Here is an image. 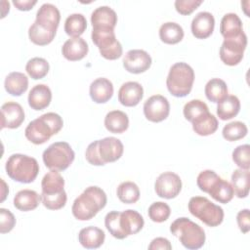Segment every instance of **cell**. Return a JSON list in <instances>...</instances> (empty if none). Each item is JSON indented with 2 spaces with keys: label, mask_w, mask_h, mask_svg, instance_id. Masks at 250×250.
Wrapping results in <instances>:
<instances>
[{
  "label": "cell",
  "mask_w": 250,
  "mask_h": 250,
  "mask_svg": "<svg viewBox=\"0 0 250 250\" xmlns=\"http://www.w3.org/2000/svg\"><path fill=\"white\" fill-rule=\"evenodd\" d=\"M105 192L97 186L88 187L73 201L72 215L79 221H88L94 218L106 205Z\"/></svg>",
  "instance_id": "1"
},
{
  "label": "cell",
  "mask_w": 250,
  "mask_h": 250,
  "mask_svg": "<svg viewBox=\"0 0 250 250\" xmlns=\"http://www.w3.org/2000/svg\"><path fill=\"white\" fill-rule=\"evenodd\" d=\"M124 151L122 142L114 137H106L91 143L85 152L86 160L95 166H103L118 160Z\"/></svg>",
  "instance_id": "2"
},
{
  "label": "cell",
  "mask_w": 250,
  "mask_h": 250,
  "mask_svg": "<svg viewBox=\"0 0 250 250\" xmlns=\"http://www.w3.org/2000/svg\"><path fill=\"white\" fill-rule=\"evenodd\" d=\"M63 126L62 118L55 112H47L28 123L24 130L25 138L34 145L46 143Z\"/></svg>",
  "instance_id": "3"
},
{
  "label": "cell",
  "mask_w": 250,
  "mask_h": 250,
  "mask_svg": "<svg viewBox=\"0 0 250 250\" xmlns=\"http://www.w3.org/2000/svg\"><path fill=\"white\" fill-rule=\"evenodd\" d=\"M63 187L64 180L59 171L51 170L43 177L41 200L47 209L59 210L65 205L67 196Z\"/></svg>",
  "instance_id": "4"
},
{
  "label": "cell",
  "mask_w": 250,
  "mask_h": 250,
  "mask_svg": "<svg viewBox=\"0 0 250 250\" xmlns=\"http://www.w3.org/2000/svg\"><path fill=\"white\" fill-rule=\"evenodd\" d=\"M170 231L179 238L184 247L190 250L201 248L206 239L204 229L186 217L176 219L170 226Z\"/></svg>",
  "instance_id": "5"
},
{
  "label": "cell",
  "mask_w": 250,
  "mask_h": 250,
  "mask_svg": "<svg viewBox=\"0 0 250 250\" xmlns=\"http://www.w3.org/2000/svg\"><path fill=\"white\" fill-rule=\"evenodd\" d=\"M5 169L7 175L12 180L22 184H29L36 179L39 172V164L31 156L15 153L7 159Z\"/></svg>",
  "instance_id": "6"
},
{
  "label": "cell",
  "mask_w": 250,
  "mask_h": 250,
  "mask_svg": "<svg viewBox=\"0 0 250 250\" xmlns=\"http://www.w3.org/2000/svg\"><path fill=\"white\" fill-rule=\"evenodd\" d=\"M194 82V71L192 67L183 62L174 63L168 73L166 86L171 95L177 98L188 96Z\"/></svg>",
  "instance_id": "7"
},
{
  "label": "cell",
  "mask_w": 250,
  "mask_h": 250,
  "mask_svg": "<svg viewBox=\"0 0 250 250\" xmlns=\"http://www.w3.org/2000/svg\"><path fill=\"white\" fill-rule=\"evenodd\" d=\"M188 211L209 227H217L224 220V210L204 196H193L189 199Z\"/></svg>",
  "instance_id": "8"
},
{
  "label": "cell",
  "mask_w": 250,
  "mask_h": 250,
  "mask_svg": "<svg viewBox=\"0 0 250 250\" xmlns=\"http://www.w3.org/2000/svg\"><path fill=\"white\" fill-rule=\"evenodd\" d=\"M74 157L75 153L66 142H56L50 145L42 154L45 166L56 171L67 169L73 162Z\"/></svg>",
  "instance_id": "9"
},
{
  "label": "cell",
  "mask_w": 250,
  "mask_h": 250,
  "mask_svg": "<svg viewBox=\"0 0 250 250\" xmlns=\"http://www.w3.org/2000/svg\"><path fill=\"white\" fill-rule=\"evenodd\" d=\"M91 38L93 43L99 48L100 54L106 60H117L121 57L123 49L116 39L114 29L93 28Z\"/></svg>",
  "instance_id": "10"
},
{
  "label": "cell",
  "mask_w": 250,
  "mask_h": 250,
  "mask_svg": "<svg viewBox=\"0 0 250 250\" xmlns=\"http://www.w3.org/2000/svg\"><path fill=\"white\" fill-rule=\"evenodd\" d=\"M247 46V36L242 31L235 37L224 39L220 48L221 61L229 66L238 64L243 59V54Z\"/></svg>",
  "instance_id": "11"
},
{
  "label": "cell",
  "mask_w": 250,
  "mask_h": 250,
  "mask_svg": "<svg viewBox=\"0 0 250 250\" xmlns=\"http://www.w3.org/2000/svg\"><path fill=\"white\" fill-rule=\"evenodd\" d=\"M154 189L156 194L161 198H175L182 189V180L174 172H164L157 177L154 183Z\"/></svg>",
  "instance_id": "12"
},
{
  "label": "cell",
  "mask_w": 250,
  "mask_h": 250,
  "mask_svg": "<svg viewBox=\"0 0 250 250\" xmlns=\"http://www.w3.org/2000/svg\"><path fill=\"white\" fill-rule=\"evenodd\" d=\"M170 112V104L162 95H153L144 104V114L151 122L165 120Z\"/></svg>",
  "instance_id": "13"
},
{
  "label": "cell",
  "mask_w": 250,
  "mask_h": 250,
  "mask_svg": "<svg viewBox=\"0 0 250 250\" xmlns=\"http://www.w3.org/2000/svg\"><path fill=\"white\" fill-rule=\"evenodd\" d=\"M151 65V57L147 52L141 49H133L128 51L123 58L124 68L134 74L146 71Z\"/></svg>",
  "instance_id": "14"
},
{
  "label": "cell",
  "mask_w": 250,
  "mask_h": 250,
  "mask_svg": "<svg viewBox=\"0 0 250 250\" xmlns=\"http://www.w3.org/2000/svg\"><path fill=\"white\" fill-rule=\"evenodd\" d=\"M24 121L22 106L16 102H8L1 106V129H16Z\"/></svg>",
  "instance_id": "15"
},
{
  "label": "cell",
  "mask_w": 250,
  "mask_h": 250,
  "mask_svg": "<svg viewBox=\"0 0 250 250\" xmlns=\"http://www.w3.org/2000/svg\"><path fill=\"white\" fill-rule=\"evenodd\" d=\"M118 223L124 238L138 233L145 225L143 216L138 211L133 209L119 212Z\"/></svg>",
  "instance_id": "16"
},
{
  "label": "cell",
  "mask_w": 250,
  "mask_h": 250,
  "mask_svg": "<svg viewBox=\"0 0 250 250\" xmlns=\"http://www.w3.org/2000/svg\"><path fill=\"white\" fill-rule=\"evenodd\" d=\"M144 97L143 86L136 81H128L121 85L118 90V101L122 105L135 106Z\"/></svg>",
  "instance_id": "17"
},
{
  "label": "cell",
  "mask_w": 250,
  "mask_h": 250,
  "mask_svg": "<svg viewBox=\"0 0 250 250\" xmlns=\"http://www.w3.org/2000/svg\"><path fill=\"white\" fill-rule=\"evenodd\" d=\"M215 19L209 12H200L196 14L191 21V32L197 39L208 38L214 30Z\"/></svg>",
  "instance_id": "18"
},
{
  "label": "cell",
  "mask_w": 250,
  "mask_h": 250,
  "mask_svg": "<svg viewBox=\"0 0 250 250\" xmlns=\"http://www.w3.org/2000/svg\"><path fill=\"white\" fill-rule=\"evenodd\" d=\"M93 28H111L114 29L117 23V15L108 6H101L95 9L91 15Z\"/></svg>",
  "instance_id": "19"
},
{
  "label": "cell",
  "mask_w": 250,
  "mask_h": 250,
  "mask_svg": "<svg viewBox=\"0 0 250 250\" xmlns=\"http://www.w3.org/2000/svg\"><path fill=\"white\" fill-rule=\"evenodd\" d=\"M89 94L93 102L97 104H104L108 102L113 95V85L107 78H97L91 83Z\"/></svg>",
  "instance_id": "20"
},
{
  "label": "cell",
  "mask_w": 250,
  "mask_h": 250,
  "mask_svg": "<svg viewBox=\"0 0 250 250\" xmlns=\"http://www.w3.org/2000/svg\"><path fill=\"white\" fill-rule=\"evenodd\" d=\"M89 47L87 42L81 37L70 38L66 40L62 48V56L71 62L80 61L88 54Z\"/></svg>",
  "instance_id": "21"
},
{
  "label": "cell",
  "mask_w": 250,
  "mask_h": 250,
  "mask_svg": "<svg viewBox=\"0 0 250 250\" xmlns=\"http://www.w3.org/2000/svg\"><path fill=\"white\" fill-rule=\"evenodd\" d=\"M52 100V92L45 84H37L28 94V104L34 110H42L46 108Z\"/></svg>",
  "instance_id": "22"
},
{
  "label": "cell",
  "mask_w": 250,
  "mask_h": 250,
  "mask_svg": "<svg viewBox=\"0 0 250 250\" xmlns=\"http://www.w3.org/2000/svg\"><path fill=\"white\" fill-rule=\"evenodd\" d=\"M105 234L103 229L97 227H86L79 231L78 240L80 244L87 249H96L101 247L104 242Z\"/></svg>",
  "instance_id": "23"
},
{
  "label": "cell",
  "mask_w": 250,
  "mask_h": 250,
  "mask_svg": "<svg viewBox=\"0 0 250 250\" xmlns=\"http://www.w3.org/2000/svg\"><path fill=\"white\" fill-rule=\"evenodd\" d=\"M60 21H61L60 11L55 5L51 3L43 4L36 13L35 21L43 25H46L50 28H53L55 30H57Z\"/></svg>",
  "instance_id": "24"
},
{
  "label": "cell",
  "mask_w": 250,
  "mask_h": 250,
  "mask_svg": "<svg viewBox=\"0 0 250 250\" xmlns=\"http://www.w3.org/2000/svg\"><path fill=\"white\" fill-rule=\"evenodd\" d=\"M56 32L57 30L34 21L28 29V37L35 45L45 46L54 40Z\"/></svg>",
  "instance_id": "25"
},
{
  "label": "cell",
  "mask_w": 250,
  "mask_h": 250,
  "mask_svg": "<svg viewBox=\"0 0 250 250\" xmlns=\"http://www.w3.org/2000/svg\"><path fill=\"white\" fill-rule=\"evenodd\" d=\"M5 90L12 96H21L28 88V78L25 74L19 71L9 73L4 81Z\"/></svg>",
  "instance_id": "26"
},
{
  "label": "cell",
  "mask_w": 250,
  "mask_h": 250,
  "mask_svg": "<svg viewBox=\"0 0 250 250\" xmlns=\"http://www.w3.org/2000/svg\"><path fill=\"white\" fill-rule=\"evenodd\" d=\"M41 196L32 189H21L14 197V206L22 212L31 211L37 208Z\"/></svg>",
  "instance_id": "27"
},
{
  "label": "cell",
  "mask_w": 250,
  "mask_h": 250,
  "mask_svg": "<svg viewBox=\"0 0 250 250\" xmlns=\"http://www.w3.org/2000/svg\"><path fill=\"white\" fill-rule=\"evenodd\" d=\"M104 127L113 134H121L129 127L128 115L121 110H111L104 117Z\"/></svg>",
  "instance_id": "28"
},
{
  "label": "cell",
  "mask_w": 250,
  "mask_h": 250,
  "mask_svg": "<svg viewBox=\"0 0 250 250\" xmlns=\"http://www.w3.org/2000/svg\"><path fill=\"white\" fill-rule=\"evenodd\" d=\"M220 31L225 39L237 36L243 31L240 18L234 13L226 14L221 20Z\"/></svg>",
  "instance_id": "29"
},
{
  "label": "cell",
  "mask_w": 250,
  "mask_h": 250,
  "mask_svg": "<svg viewBox=\"0 0 250 250\" xmlns=\"http://www.w3.org/2000/svg\"><path fill=\"white\" fill-rule=\"evenodd\" d=\"M240 110L239 99L234 95H228L218 103L217 114L221 120H229L236 116Z\"/></svg>",
  "instance_id": "30"
},
{
  "label": "cell",
  "mask_w": 250,
  "mask_h": 250,
  "mask_svg": "<svg viewBox=\"0 0 250 250\" xmlns=\"http://www.w3.org/2000/svg\"><path fill=\"white\" fill-rule=\"evenodd\" d=\"M193 131L199 136H209L215 133L218 129V119L209 111L202 114L191 122Z\"/></svg>",
  "instance_id": "31"
},
{
  "label": "cell",
  "mask_w": 250,
  "mask_h": 250,
  "mask_svg": "<svg viewBox=\"0 0 250 250\" xmlns=\"http://www.w3.org/2000/svg\"><path fill=\"white\" fill-rule=\"evenodd\" d=\"M159 37L166 44H177L184 38V29L177 22H164L159 28Z\"/></svg>",
  "instance_id": "32"
},
{
  "label": "cell",
  "mask_w": 250,
  "mask_h": 250,
  "mask_svg": "<svg viewBox=\"0 0 250 250\" xmlns=\"http://www.w3.org/2000/svg\"><path fill=\"white\" fill-rule=\"evenodd\" d=\"M206 98L212 103H219L228 96V86L220 78L210 79L204 88Z\"/></svg>",
  "instance_id": "33"
},
{
  "label": "cell",
  "mask_w": 250,
  "mask_h": 250,
  "mask_svg": "<svg viewBox=\"0 0 250 250\" xmlns=\"http://www.w3.org/2000/svg\"><path fill=\"white\" fill-rule=\"evenodd\" d=\"M231 186L238 198H244L249 193V170L236 169L231 175Z\"/></svg>",
  "instance_id": "34"
},
{
  "label": "cell",
  "mask_w": 250,
  "mask_h": 250,
  "mask_svg": "<svg viewBox=\"0 0 250 250\" xmlns=\"http://www.w3.org/2000/svg\"><path fill=\"white\" fill-rule=\"evenodd\" d=\"M208 193L216 201L224 204H227L228 202H229L234 195L231 184L223 180L222 178H220L215 183V185L211 188Z\"/></svg>",
  "instance_id": "35"
},
{
  "label": "cell",
  "mask_w": 250,
  "mask_h": 250,
  "mask_svg": "<svg viewBox=\"0 0 250 250\" xmlns=\"http://www.w3.org/2000/svg\"><path fill=\"white\" fill-rule=\"evenodd\" d=\"M87 28L86 18L82 14H71L64 21V31L72 38L80 37Z\"/></svg>",
  "instance_id": "36"
},
{
  "label": "cell",
  "mask_w": 250,
  "mask_h": 250,
  "mask_svg": "<svg viewBox=\"0 0 250 250\" xmlns=\"http://www.w3.org/2000/svg\"><path fill=\"white\" fill-rule=\"evenodd\" d=\"M117 197L125 204L136 203L140 198L139 187L134 182H123L121 183L116 190Z\"/></svg>",
  "instance_id": "37"
},
{
  "label": "cell",
  "mask_w": 250,
  "mask_h": 250,
  "mask_svg": "<svg viewBox=\"0 0 250 250\" xmlns=\"http://www.w3.org/2000/svg\"><path fill=\"white\" fill-rule=\"evenodd\" d=\"M49 62L45 59L39 57L30 59L25 65V70L27 74L34 80L44 78L49 72Z\"/></svg>",
  "instance_id": "38"
},
{
  "label": "cell",
  "mask_w": 250,
  "mask_h": 250,
  "mask_svg": "<svg viewBox=\"0 0 250 250\" xmlns=\"http://www.w3.org/2000/svg\"><path fill=\"white\" fill-rule=\"evenodd\" d=\"M248 133L247 126L241 121H232L224 126L222 135L229 142L238 141L244 138Z\"/></svg>",
  "instance_id": "39"
},
{
  "label": "cell",
  "mask_w": 250,
  "mask_h": 250,
  "mask_svg": "<svg viewBox=\"0 0 250 250\" xmlns=\"http://www.w3.org/2000/svg\"><path fill=\"white\" fill-rule=\"evenodd\" d=\"M208 111L209 108L207 104L200 100H191L188 102L183 108L184 116L189 122H192L193 120Z\"/></svg>",
  "instance_id": "40"
},
{
  "label": "cell",
  "mask_w": 250,
  "mask_h": 250,
  "mask_svg": "<svg viewBox=\"0 0 250 250\" xmlns=\"http://www.w3.org/2000/svg\"><path fill=\"white\" fill-rule=\"evenodd\" d=\"M147 213H148L149 219L152 222L162 223L169 218L171 214V209L167 203L162 201H157V202H153L148 207Z\"/></svg>",
  "instance_id": "41"
},
{
  "label": "cell",
  "mask_w": 250,
  "mask_h": 250,
  "mask_svg": "<svg viewBox=\"0 0 250 250\" xmlns=\"http://www.w3.org/2000/svg\"><path fill=\"white\" fill-rule=\"evenodd\" d=\"M232 160L240 168L249 170L250 168V146L245 144L236 146L232 151Z\"/></svg>",
  "instance_id": "42"
},
{
  "label": "cell",
  "mask_w": 250,
  "mask_h": 250,
  "mask_svg": "<svg viewBox=\"0 0 250 250\" xmlns=\"http://www.w3.org/2000/svg\"><path fill=\"white\" fill-rule=\"evenodd\" d=\"M221 177L217 175L216 172L213 170H204L200 172L196 179V184L200 190L208 193L214 184L220 179Z\"/></svg>",
  "instance_id": "43"
},
{
  "label": "cell",
  "mask_w": 250,
  "mask_h": 250,
  "mask_svg": "<svg viewBox=\"0 0 250 250\" xmlns=\"http://www.w3.org/2000/svg\"><path fill=\"white\" fill-rule=\"evenodd\" d=\"M118 215H119L118 211L108 212L104 218V226L113 237H115L117 239H124V236L119 228Z\"/></svg>",
  "instance_id": "44"
},
{
  "label": "cell",
  "mask_w": 250,
  "mask_h": 250,
  "mask_svg": "<svg viewBox=\"0 0 250 250\" xmlns=\"http://www.w3.org/2000/svg\"><path fill=\"white\" fill-rule=\"evenodd\" d=\"M16 225L14 214L5 208H0V232L7 233L11 231Z\"/></svg>",
  "instance_id": "45"
},
{
  "label": "cell",
  "mask_w": 250,
  "mask_h": 250,
  "mask_svg": "<svg viewBox=\"0 0 250 250\" xmlns=\"http://www.w3.org/2000/svg\"><path fill=\"white\" fill-rule=\"evenodd\" d=\"M202 0H176L175 9L181 15H189L196 10L201 4Z\"/></svg>",
  "instance_id": "46"
},
{
  "label": "cell",
  "mask_w": 250,
  "mask_h": 250,
  "mask_svg": "<svg viewBox=\"0 0 250 250\" xmlns=\"http://www.w3.org/2000/svg\"><path fill=\"white\" fill-rule=\"evenodd\" d=\"M236 222L239 229L243 233H247L250 230V214L249 209H243L237 213Z\"/></svg>",
  "instance_id": "47"
},
{
  "label": "cell",
  "mask_w": 250,
  "mask_h": 250,
  "mask_svg": "<svg viewBox=\"0 0 250 250\" xmlns=\"http://www.w3.org/2000/svg\"><path fill=\"white\" fill-rule=\"evenodd\" d=\"M149 250H157V249H164V250H171L172 245L167 238L164 237H156L154 238L150 244L148 245Z\"/></svg>",
  "instance_id": "48"
},
{
  "label": "cell",
  "mask_w": 250,
  "mask_h": 250,
  "mask_svg": "<svg viewBox=\"0 0 250 250\" xmlns=\"http://www.w3.org/2000/svg\"><path fill=\"white\" fill-rule=\"evenodd\" d=\"M36 3V0H13V4L20 11H29Z\"/></svg>",
  "instance_id": "49"
},
{
  "label": "cell",
  "mask_w": 250,
  "mask_h": 250,
  "mask_svg": "<svg viewBox=\"0 0 250 250\" xmlns=\"http://www.w3.org/2000/svg\"><path fill=\"white\" fill-rule=\"evenodd\" d=\"M1 184H2V197H1V202H2V201L5 200L7 194L9 193V188H8V187L6 186V184H5V182L3 181V179H1Z\"/></svg>",
  "instance_id": "50"
}]
</instances>
